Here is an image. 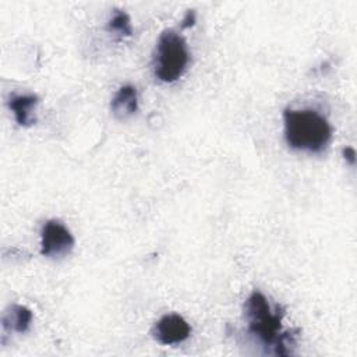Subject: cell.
<instances>
[{"mask_svg":"<svg viewBox=\"0 0 357 357\" xmlns=\"http://www.w3.org/2000/svg\"><path fill=\"white\" fill-rule=\"evenodd\" d=\"M197 21V17H195V11L194 10H187L185 11V15L181 21V28H191Z\"/></svg>","mask_w":357,"mask_h":357,"instance_id":"10","label":"cell"},{"mask_svg":"<svg viewBox=\"0 0 357 357\" xmlns=\"http://www.w3.org/2000/svg\"><path fill=\"white\" fill-rule=\"evenodd\" d=\"M284 139L296 151L319 153L332 139L329 121L314 109H284Z\"/></svg>","mask_w":357,"mask_h":357,"instance_id":"2","label":"cell"},{"mask_svg":"<svg viewBox=\"0 0 357 357\" xmlns=\"http://www.w3.org/2000/svg\"><path fill=\"white\" fill-rule=\"evenodd\" d=\"M190 61V50L185 39L174 29L162 31L158 38L153 74L160 82H174L185 71Z\"/></svg>","mask_w":357,"mask_h":357,"instance_id":"3","label":"cell"},{"mask_svg":"<svg viewBox=\"0 0 357 357\" xmlns=\"http://www.w3.org/2000/svg\"><path fill=\"white\" fill-rule=\"evenodd\" d=\"M343 158L349 165L354 166V163H356V151H354V148H351V146L343 148Z\"/></svg>","mask_w":357,"mask_h":357,"instance_id":"11","label":"cell"},{"mask_svg":"<svg viewBox=\"0 0 357 357\" xmlns=\"http://www.w3.org/2000/svg\"><path fill=\"white\" fill-rule=\"evenodd\" d=\"M138 110V95L134 85L126 84L119 88L110 102V112L116 120L124 121Z\"/></svg>","mask_w":357,"mask_h":357,"instance_id":"6","label":"cell"},{"mask_svg":"<svg viewBox=\"0 0 357 357\" xmlns=\"http://www.w3.org/2000/svg\"><path fill=\"white\" fill-rule=\"evenodd\" d=\"M38 103H39V98L33 93L14 95L8 100V107L13 110L15 121L20 126L29 127L36 121L33 116V109Z\"/></svg>","mask_w":357,"mask_h":357,"instance_id":"7","label":"cell"},{"mask_svg":"<svg viewBox=\"0 0 357 357\" xmlns=\"http://www.w3.org/2000/svg\"><path fill=\"white\" fill-rule=\"evenodd\" d=\"M75 240L71 231L56 219L47 220L40 230V254L47 258H61L74 248Z\"/></svg>","mask_w":357,"mask_h":357,"instance_id":"4","label":"cell"},{"mask_svg":"<svg viewBox=\"0 0 357 357\" xmlns=\"http://www.w3.org/2000/svg\"><path fill=\"white\" fill-rule=\"evenodd\" d=\"M283 310L271 307L268 298L254 290L244 303V315L248 324V333L257 337L265 347H273L276 356H289L287 347L294 344L298 329L282 332Z\"/></svg>","mask_w":357,"mask_h":357,"instance_id":"1","label":"cell"},{"mask_svg":"<svg viewBox=\"0 0 357 357\" xmlns=\"http://www.w3.org/2000/svg\"><path fill=\"white\" fill-rule=\"evenodd\" d=\"M32 318L33 315L29 308L21 304H13L4 311L1 317V325L7 332L25 333L31 326Z\"/></svg>","mask_w":357,"mask_h":357,"instance_id":"8","label":"cell"},{"mask_svg":"<svg viewBox=\"0 0 357 357\" xmlns=\"http://www.w3.org/2000/svg\"><path fill=\"white\" fill-rule=\"evenodd\" d=\"M152 335L160 344H178L190 337L191 326L180 314H165L153 325Z\"/></svg>","mask_w":357,"mask_h":357,"instance_id":"5","label":"cell"},{"mask_svg":"<svg viewBox=\"0 0 357 357\" xmlns=\"http://www.w3.org/2000/svg\"><path fill=\"white\" fill-rule=\"evenodd\" d=\"M107 29L116 32L119 36H131V20L128 14L123 10H114L112 18L107 22Z\"/></svg>","mask_w":357,"mask_h":357,"instance_id":"9","label":"cell"}]
</instances>
